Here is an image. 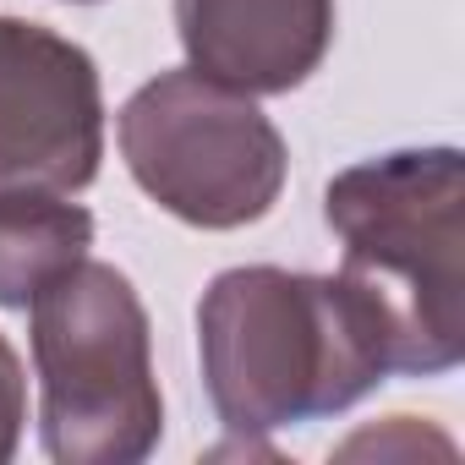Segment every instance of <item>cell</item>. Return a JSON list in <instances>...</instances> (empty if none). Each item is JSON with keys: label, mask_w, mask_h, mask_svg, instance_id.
I'll return each mask as SVG.
<instances>
[{"label": "cell", "mask_w": 465, "mask_h": 465, "mask_svg": "<svg viewBox=\"0 0 465 465\" xmlns=\"http://www.w3.org/2000/svg\"><path fill=\"white\" fill-rule=\"evenodd\" d=\"M104 159V94L83 45L0 17V186L83 192Z\"/></svg>", "instance_id": "cell-5"}, {"label": "cell", "mask_w": 465, "mask_h": 465, "mask_svg": "<svg viewBox=\"0 0 465 465\" xmlns=\"http://www.w3.org/2000/svg\"><path fill=\"white\" fill-rule=\"evenodd\" d=\"M23 421H28V383H23V361L12 351V340L0 334V465H6L23 443Z\"/></svg>", "instance_id": "cell-8"}, {"label": "cell", "mask_w": 465, "mask_h": 465, "mask_svg": "<svg viewBox=\"0 0 465 465\" xmlns=\"http://www.w3.org/2000/svg\"><path fill=\"white\" fill-rule=\"evenodd\" d=\"M323 219L345 280L372 302L389 372L432 378L465 356V164L460 148H400L340 170Z\"/></svg>", "instance_id": "cell-2"}, {"label": "cell", "mask_w": 465, "mask_h": 465, "mask_svg": "<svg viewBox=\"0 0 465 465\" xmlns=\"http://www.w3.org/2000/svg\"><path fill=\"white\" fill-rule=\"evenodd\" d=\"M39 438L55 465H137L159 449L164 400L153 334L132 280L110 263H72L34 302Z\"/></svg>", "instance_id": "cell-3"}, {"label": "cell", "mask_w": 465, "mask_h": 465, "mask_svg": "<svg viewBox=\"0 0 465 465\" xmlns=\"http://www.w3.org/2000/svg\"><path fill=\"white\" fill-rule=\"evenodd\" d=\"M121 153L132 181L181 224L242 230L285 192V137L252 104L192 66L159 72L121 104Z\"/></svg>", "instance_id": "cell-4"}, {"label": "cell", "mask_w": 465, "mask_h": 465, "mask_svg": "<svg viewBox=\"0 0 465 465\" xmlns=\"http://www.w3.org/2000/svg\"><path fill=\"white\" fill-rule=\"evenodd\" d=\"M192 72L236 94L302 88L334 45V0H175Z\"/></svg>", "instance_id": "cell-6"}, {"label": "cell", "mask_w": 465, "mask_h": 465, "mask_svg": "<svg viewBox=\"0 0 465 465\" xmlns=\"http://www.w3.org/2000/svg\"><path fill=\"white\" fill-rule=\"evenodd\" d=\"M197 356L213 416L236 432H280L356 405L389 378V340L345 274L274 263L224 269L197 307Z\"/></svg>", "instance_id": "cell-1"}, {"label": "cell", "mask_w": 465, "mask_h": 465, "mask_svg": "<svg viewBox=\"0 0 465 465\" xmlns=\"http://www.w3.org/2000/svg\"><path fill=\"white\" fill-rule=\"evenodd\" d=\"M94 247V213L45 186H0V307H23Z\"/></svg>", "instance_id": "cell-7"}, {"label": "cell", "mask_w": 465, "mask_h": 465, "mask_svg": "<svg viewBox=\"0 0 465 465\" xmlns=\"http://www.w3.org/2000/svg\"><path fill=\"white\" fill-rule=\"evenodd\" d=\"M77 6H88V0H77Z\"/></svg>", "instance_id": "cell-9"}]
</instances>
